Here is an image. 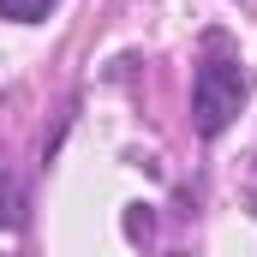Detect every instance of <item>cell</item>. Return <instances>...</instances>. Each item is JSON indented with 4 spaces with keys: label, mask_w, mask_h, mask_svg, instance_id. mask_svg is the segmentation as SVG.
<instances>
[{
    "label": "cell",
    "mask_w": 257,
    "mask_h": 257,
    "mask_svg": "<svg viewBox=\"0 0 257 257\" xmlns=\"http://www.w3.org/2000/svg\"><path fill=\"white\" fill-rule=\"evenodd\" d=\"M168 257H186V251H168Z\"/></svg>",
    "instance_id": "obj_3"
},
{
    "label": "cell",
    "mask_w": 257,
    "mask_h": 257,
    "mask_svg": "<svg viewBox=\"0 0 257 257\" xmlns=\"http://www.w3.org/2000/svg\"><path fill=\"white\" fill-rule=\"evenodd\" d=\"M0 18H12V24H36V18H48V0H0Z\"/></svg>",
    "instance_id": "obj_2"
},
{
    "label": "cell",
    "mask_w": 257,
    "mask_h": 257,
    "mask_svg": "<svg viewBox=\"0 0 257 257\" xmlns=\"http://www.w3.org/2000/svg\"><path fill=\"white\" fill-rule=\"evenodd\" d=\"M251 6H257V0H251Z\"/></svg>",
    "instance_id": "obj_4"
},
{
    "label": "cell",
    "mask_w": 257,
    "mask_h": 257,
    "mask_svg": "<svg viewBox=\"0 0 257 257\" xmlns=\"http://www.w3.org/2000/svg\"><path fill=\"white\" fill-rule=\"evenodd\" d=\"M245 96H251V78H245L239 60H227V54L203 60L197 66V84H192V126L203 138H221L233 126V114L245 108Z\"/></svg>",
    "instance_id": "obj_1"
}]
</instances>
